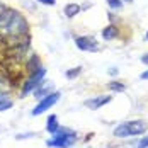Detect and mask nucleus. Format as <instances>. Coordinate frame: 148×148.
Masks as SVG:
<instances>
[{
	"label": "nucleus",
	"mask_w": 148,
	"mask_h": 148,
	"mask_svg": "<svg viewBox=\"0 0 148 148\" xmlns=\"http://www.w3.org/2000/svg\"><path fill=\"white\" fill-rule=\"evenodd\" d=\"M77 14H80V5H77V3L65 5V15L66 17H75Z\"/></svg>",
	"instance_id": "nucleus-10"
},
{
	"label": "nucleus",
	"mask_w": 148,
	"mask_h": 148,
	"mask_svg": "<svg viewBox=\"0 0 148 148\" xmlns=\"http://www.w3.org/2000/svg\"><path fill=\"white\" fill-rule=\"evenodd\" d=\"M29 32V24L24 19V15L17 10L5 9L0 14V36L5 39H17Z\"/></svg>",
	"instance_id": "nucleus-1"
},
{
	"label": "nucleus",
	"mask_w": 148,
	"mask_h": 148,
	"mask_svg": "<svg viewBox=\"0 0 148 148\" xmlns=\"http://www.w3.org/2000/svg\"><path fill=\"white\" fill-rule=\"evenodd\" d=\"M39 3H45V5H55L56 0H38Z\"/></svg>",
	"instance_id": "nucleus-18"
},
{
	"label": "nucleus",
	"mask_w": 148,
	"mask_h": 148,
	"mask_svg": "<svg viewBox=\"0 0 148 148\" xmlns=\"http://www.w3.org/2000/svg\"><path fill=\"white\" fill-rule=\"evenodd\" d=\"M60 92H51V94H48V95H45L41 101H39V104L32 109V116H39V114H43L45 111H48L49 107H53L55 104L60 101Z\"/></svg>",
	"instance_id": "nucleus-5"
},
{
	"label": "nucleus",
	"mask_w": 148,
	"mask_h": 148,
	"mask_svg": "<svg viewBox=\"0 0 148 148\" xmlns=\"http://www.w3.org/2000/svg\"><path fill=\"white\" fill-rule=\"evenodd\" d=\"M3 10H5V5H2V3H0V14H2Z\"/></svg>",
	"instance_id": "nucleus-21"
},
{
	"label": "nucleus",
	"mask_w": 148,
	"mask_h": 148,
	"mask_svg": "<svg viewBox=\"0 0 148 148\" xmlns=\"http://www.w3.org/2000/svg\"><path fill=\"white\" fill-rule=\"evenodd\" d=\"M111 101H112V95H102V97H94V99L85 101V106L89 109H99V107L106 106L107 102H111Z\"/></svg>",
	"instance_id": "nucleus-7"
},
{
	"label": "nucleus",
	"mask_w": 148,
	"mask_h": 148,
	"mask_svg": "<svg viewBox=\"0 0 148 148\" xmlns=\"http://www.w3.org/2000/svg\"><path fill=\"white\" fill-rule=\"evenodd\" d=\"M7 90H9V84L3 78H0V97H3L7 94Z\"/></svg>",
	"instance_id": "nucleus-14"
},
{
	"label": "nucleus",
	"mask_w": 148,
	"mask_h": 148,
	"mask_svg": "<svg viewBox=\"0 0 148 148\" xmlns=\"http://www.w3.org/2000/svg\"><path fill=\"white\" fill-rule=\"evenodd\" d=\"M12 107V101H9V99H5V97H0V112L2 111H7V109H10Z\"/></svg>",
	"instance_id": "nucleus-13"
},
{
	"label": "nucleus",
	"mask_w": 148,
	"mask_h": 148,
	"mask_svg": "<svg viewBox=\"0 0 148 148\" xmlns=\"http://www.w3.org/2000/svg\"><path fill=\"white\" fill-rule=\"evenodd\" d=\"M141 61H143L145 65H148V55H143V56H141Z\"/></svg>",
	"instance_id": "nucleus-19"
},
{
	"label": "nucleus",
	"mask_w": 148,
	"mask_h": 148,
	"mask_svg": "<svg viewBox=\"0 0 148 148\" xmlns=\"http://www.w3.org/2000/svg\"><path fill=\"white\" fill-rule=\"evenodd\" d=\"M148 124L141 119H134V121H126L121 123L119 126L114 128V136L116 138H128V136H140V134L147 133Z\"/></svg>",
	"instance_id": "nucleus-2"
},
{
	"label": "nucleus",
	"mask_w": 148,
	"mask_h": 148,
	"mask_svg": "<svg viewBox=\"0 0 148 148\" xmlns=\"http://www.w3.org/2000/svg\"><path fill=\"white\" fill-rule=\"evenodd\" d=\"M124 2H133V0H124Z\"/></svg>",
	"instance_id": "nucleus-22"
},
{
	"label": "nucleus",
	"mask_w": 148,
	"mask_h": 148,
	"mask_svg": "<svg viewBox=\"0 0 148 148\" xmlns=\"http://www.w3.org/2000/svg\"><path fill=\"white\" fill-rule=\"evenodd\" d=\"M141 78H143V80H148V70H147V72H143V73H141Z\"/></svg>",
	"instance_id": "nucleus-20"
},
{
	"label": "nucleus",
	"mask_w": 148,
	"mask_h": 148,
	"mask_svg": "<svg viewBox=\"0 0 148 148\" xmlns=\"http://www.w3.org/2000/svg\"><path fill=\"white\" fill-rule=\"evenodd\" d=\"M41 68V63H39V58L36 56V55H32L31 60L27 61V70H29L31 73H34L36 70H39Z\"/></svg>",
	"instance_id": "nucleus-11"
},
{
	"label": "nucleus",
	"mask_w": 148,
	"mask_h": 148,
	"mask_svg": "<svg viewBox=\"0 0 148 148\" xmlns=\"http://www.w3.org/2000/svg\"><path fill=\"white\" fill-rule=\"evenodd\" d=\"M134 148H148V136H143V138L136 143V147Z\"/></svg>",
	"instance_id": "nucleus-16"
},
{
	"label": "nucleus",
	"mask_w": 148,
	"mask_h": 148,
	"mask_svg": "<svg viewBox=\"0 0 148 148\" xmlns=\"http://www.w3.org/2000/svg\"><path fill=\"white\" fill-rule=\"evenodd\" d=\"M46 130L49 131V133H56L60 130V124H58V118L55 116V114H51L49 118H48V124H46Z\"/></svg>",
	"instance_id": "nucleus-8"
},
{
	"label": "nucleus",
	"mask_w": 148,
	"mask_h": 148,
	"mask_svg": "<svg viewBox=\"0 0 148 148\" xmlns=\"http://www.w3.org/2000/svg\"><path fill=\"white\" fill-rule=\"evenodd\" d=\"M102 38L106 41H111V39H114V38H118V27L116 26H109V27H106L102 31Z\"/></svg>",
	"instance_id": "nucleus-9"
},
{
	"label": "nucleus",
	"mask_w": 148,
	"mask_h": 148,
	"mask_svg": "<svg viewBox=\"0 0 148 148\" xmlns=\"http://www.w3.org/2000/svg\"><path fill=\"white\" fill-rule=\"evenodd\" d=\"M77 141V134L72 130L66 128H60L56 133H53V138L48 140V147H55V148H68L72 147Z\"/></svg>",
	"instance_id": "nucleus-3"
},
{
	"label": "nucleus",
	"mask_w": 148,
	"mask_h": 148,
	"mask_svg": "<svg viewBox=\"0 0 148 148\" xmlns=\"http://www.w3.org/2000/svg\"><path fill=\"white\" fill-rule=\"evenodd\" d=\"M107 3H109V7H112V9H119V7L123 5V0H107Z\"/></svg>",
	"instance_id": "nucleus-17"
},
{
	"label": "nucleus",
	"mask_w": 148,
	"mask_h": 148,
	"mask_svg": "<svg viewBox=\"0 0 148 148\" xmlns=\"http://www.w3.org/2000/svg\"><path fill=\"white\" fill-rule=\"evenodd\" d=\"M147 39H148V32H147Z\"/></svg>",
	"instance_id": "nucleus-23"
},
{
	"label": "nucleus",
	"mask_w": 148,
	"mask_h": 148,
	"mask_svg": "<svg viewBox=\"0 0 148 148\" xmlns=\"http://www.w3.org/2000/svg\"><path fill=\"white\" fill-rule=\"evenodd\" d=\"M80 72H82V68H80V66H77V68H73V70H70V72H66V77H68V78H75V77H77V75L80 73Z\"/></svg>",
	"instance_id": "nucleus-15"
},
{
	"label": "nucleus",
	"mask_w": 148,
	"mask_h": 148,
	"mask_svg": "<svg viewBox=\"0 0 148 148\" xmlns=\"http://www.w3.org/2000/svg\"><path fill=\"white\" fill-rule=\"evenodd\" d=\"M107 87H109L111 90H114V92H123V90L126 89L124 84H121V82H109Z\"/></svg>",
	"instance_id": "nucleus-12"
},
{
	"label": "nucleus",
	"mask_w": 148,
	"mask_h": 148,
	"mask_svg": "<svg viewBox=\"0 0 148 148\" xmlns=\"http://www.w3.org/2000/svg\"><path fill=\"white\" fill-rule=\"evenodd\" d=\"M45 75H46V70L41 66L39 70H36L34 73H31V77L24 82V87H22V95H27L29 92L36 89V87H41L45 84Z\"/></svg>",
	"instance_id": "nucleus-4"
},
{
	"label": "nucleus",
	"mask_w": 148,
	"mask_h": 148,
	"mask_svg": "<svg viewBox=\"0 0 148 148\" xmlns=\"http://www.w3.org/2000/svg\"><path fill=\"white\" fill-rule=\"evenodd\" d=\"M75 45H77L78 49H82V51H97L99 49L97 39L92 38V36H78L75 39Z\"/></svg>",
	"instance_id": "nucleus-6"
}]
</instances>
